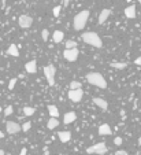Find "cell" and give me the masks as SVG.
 <instances>
[{"mask_svg":"<svg viewBox=\"0 0 141 155\" xmlns=\"http://www.w3.org/2000/svg\"><path fill=\"white\" fill-rule=\"evenodd\" d=\"M67 96H69V99H70L71 102L78 103V102H81V100H82L84 91L81 89V88H79V89H70V91H69V93H67Z\"/></svg>","mask_w":141,"mask_h":155,"instance_id":"7","label":"cell"},{"mask_svg":"<svg viewBox=\"0 0 141 155\" xmlns=\"http://www.w3.org/2000/svg\"><path fill=\"white\" fill-rule=\"evenodd\" d=\"M55 74H56V69L54 65H48V66L44 67V76H45L48 84H49L51 87L55 85Z\"/></svg>","mask_w":141,"mask_h":155,"instance_id":"5","label":"cell"},{"mask_svg":"<svg viewBox=\"0 0 141 155\" xmlns=\"http://www.w3.org/2000/svg\"><path fill=\"white\" fill-rule=\"evenodd\" d=\"M125 15H126V18H136V7L134 6H127V7L125 8Z\"/></svg>","mask_w":141,"mask_h":155,"instance_id":"16","label":"cell"},{"mask_svg":"<svg viewBox=\"0 0 141 155\" xmlns=\"http://www.w3.org/2000/svg\"><path fill=\"white\" fill-rule=\"evenodd\" d=\"M70 4V0H63V7H69Z\"/></svg>","mask_w":141,"mask_h":155,"instance_id":"33","label":"cell"},{"mask_svg":"<svg viewBox=\"0 0 141 155\" xmlns=\"http://www.w3.org/2000/svg\"><path fill=\"white\" fill-rule=\"evenodd\" d=\"M82 41L86 43L88 45H92L94 48H102L103 47V41L102 39L99 37L97 33L94 32H86L82 34Z\"/></svg>","mask_w":141,"mask_h":155,"instance_id":"2","label":"cell"},{"mask_svg":"<svg viewBox=\"0 0 141 155\" xmlns=\"http://www.w3.org/2000/svg\"><path fill=\"white\" fill-rule=\"evenodd\" d=\"M3 137H4V133H3L1 131H0V139H3Z\"/></svg>","mask_w":141,"mask_h":155,"instance_id":"35","label":"cell"},{"mask_svg":"<svg viewBox=\"0 0 141 155\" xmlns=\"http://www.w3.org/2000/svg\"><path fill=\"white\" fill-rule=\"evenodd\" d=\"M110 14H111V10H110V8H104V10H102L100 15H99V24H100V25L104 24V22L108 19Z\"/></svg>","mask_w":141,"mask_h":155,"instance_id":"11","label":"cell"},{"mask_svg":"<svg viewBox=\"0 0 141 155\" xmlns=\"http://www.w3.org/2000/svg\"><path fill=\"white\" fill-rule=\"evenodd\" d=\"M1 111H3V110H1V106H0V113H1Z\"/></svg>","mask_w":141,"mask_h":155,"instance_id":"38","label":"cell"},{"mask_svg":"<svg viewBox=\"0 0 141 155\" xmlns=\"http://www.w3.org/2000/svg\"><path fill=\"white\" fill-rule=\"evenodd\" d=\"M111 67L117 69V70H123V69L127 67V63H122V62H112V63H111Z\"/></svg>","mask_w":141,"mask_h":155,"instance_id":"21","label":"cell"},{"mask_svg":"<svg viewBox=\"0 0 141 155\" xmlns=\"http://www.w3.org/2000/svg\"><path fill=\"white\" fill-rule=\"evenodd\" d=\"M48 113L51 114V117H55V118L59 117V110H58L56 106H54V104H49V106H48Z\"/></svg>","mask_w":141,"mask_h":155,"instance_id":"20","label":"cell"},{"mask_svg":"<svg viewBox=\"0 0 141 155\" xmlns=\"http://www.w3.org/2000/svg\"><path fill=\"white\" fill-rule=\"evenodd\" d=\"M140 155H141V152H140Z\"/></svg>","mask_w":141,"mask_h":155,"instance_id":"40","label":"cell"},{"mask_svg":"<svg viewBox=\"0 0 141 155\" xmlns=\"http://www.w3.org/2000/svg\"><path fill=\"white\" fill-rule=\"evenodd\" d=\"M0 155H4V151H3V150H0Z\"/></svg>","mask_w":141,"mask_h":155,"instance_id":"36","label":"cell"},{"mask_svg":"<svg viewBox=\"0 0 141 155\" xmlns=\"http://www.w3.org/2000/svg\"><path fill=\"white\" fill-rule=\"evenodd\" d=\"M12 111H14V108H12V106H7V107L4 108V116H11Z\"/></svg>","mask_w":141,"mask_h":155,"instance_id":"26","label":"cell"},{"mask_svg":"<svg viewBox=\"0 0 141 155\" xmlns=\"http://www.w3.org/2000/svg\"><path fill=\"white\" fill-rule=\"evenodd\" d=\"M75 119H77V114L73 111H69L64 114V117H63V123H66V125H69V123L74 122Z\"/></svg>","mask_w":141,"mask_h":155,"instance_id":"10","label":"cell"},{"mask_svg":"<svg viewBox=\"0 0 141 155\" xmlns=\"http://www.w3.org/2000/svg\"><path fill=\"white\" fill-rule=\"evenodd\" d=\"M58 123H59L58 118H55V117H51V119H48V122H47V128L52 131V129H55V128L58 126Z\"/></svg>","mask_w":141,"mask_h":155,"instance_id":"19","label":"cell"},{"mask_svg":"<svg viewBox=\"0 0 141 155\" xmlns=\"http://www.w3.org/2000/svg\"><path fill=\"white\" fill-rule=\"evenodd\" d=\"M88 18H89V11H88V10H84V11L78 12V14L74 17V21H73V25H74L75 30H82L86 26Z\"/></svg>","mask_w":141,"mask_h":155,"instance_id":"3","label":"cell"},{"mask_svg":"<svg viewBox=\"0 0 141 155\" xmlns=\"http://www.w3.org/2000/svg\"><path fill=\"white\" fill-rule=\"evenodd\" d=\"M79 88H82L79 81H71L70 83V89H79Z\"/></svg>","mask_w":141,"mask_h":155,"instance_id":"23","label":"cell"},{"mask_svg":"<svg viewBox=\"0 0 141 155\" xmlns=\"http://www.w3.org/2000/svg\"><path fill=\"white\" fill-rule=\"evenodd\" d=\"M122 141H123V140H122V137H119V136L114 139V143L117 144V146H121V144H122Z\"/></svg>","mask_w":141,"mask_h":155,"instance_id":"30","label":"cell"},{"mask_svg":"<svg viewBox=\"0 0 141 155\" xmlns=\"http://www.w3.org/2000/svg\"><path fill=\"white\" fill-rule=\"evenodd\" d=\"M86 81L90 84V85H94V87H97V88H102V89H106L107 88V81L106 78L100 74V73H88L86 74Z\"/></svg>","mask_w":141,"mask_h":155,"instance_id":"1","label":"cell"},{"mask_svg":"<svg viewBox=\"0 0 141 155\" xmlns=\"http://www.w3.org/2000/svg\"><path fill=\"white\" fill-rule=\"evenodd\" d=\"M28 154V150H26V148H22V150H21V152H19V155H26Z\"/></svg>","mask_w":141,"mask_h":155,"instance_id":"32","label":"cell"},{"mask_svg":"<svg viewBox=\"0 0 141 155\" xmlns=\"http://www.w3.org/2000/svg\"><path fill=\"white\" fill-rule=\"evenodd\" d=\"M108 151V148H107L106 143H96L93 146H90V147L86 148V152L88 154H97V155H104L107 154Z\"/></svg>","mask_w":141,"mask_h":155,"instance_id":"4","label":"cell"},{"mask_svg":"<svg viewBox=\"0 0 141 155\" xmlns=\"http://www.w3.org/2000/svg\"><path fill=\"white\" fill-rule=\"evenodd\" d=\"M58 137L62 143H67V141H70V139H71V133L67 131H62L58 133Z\"/></svg>","mask_w":141,"mask_h":155,"instance_id":"13","label":"cell"},{"mask_svg":"<svg viewBox=\"0 0 141 155\" xmlns=\"http://www.w3.org/2000/svg\"><path fill=\"white\" fill-rule=\"evenodd\" d=\"M25 70L29 73V74H33V73L37 72V62L36 60H30L25 65Z\"/></svg>","mask_w":141,"mask_h":155,"instance_id":"12","label":"cell"},{"mask_svg":"<svg viewBox=\"0 0 141 155\" xmlns=\"http://www.w3.org/2000/svg\"><path fill=\"white\" fill-rule=\"evenodd\" d=\"M60 10H62V7H60V6H58V7H54V10H52V12H54V17H59V14H60Z\"/></svg>","mask_w":141,"mask_h":155,"instance_id":"28","label":"cell"},{"mask_svg":"<svg viewBox=\"0 0 141 155\" xmlns=\"http://www.w3.org/2000/svg\"><path fill=\"white\" fill-rule=\"evenodd\" d=\"M41 37H43L44 41H47L48 40V37H49V32H48L47 29H43V30H41Z\"/></svg>","mask_w":141,"mask_h":155,"instance_id":"25","label":"cell"},{"mask_svg":"<svg viewBox=\"0 0 141 155\" xmlns=\"http://www.w3.org/2000/svg\"><path fill=\"white\" fill-rule=\"evenodd\" d=\"M134 63H136V65H141V58H137V59L134 60Z\"/></svg>","mask_w":141,"mask_h":155,"instance_id":"34","label":"cell"},{"mask_svg":"<svg viewBox=\"0 0 141 155\" xmlns=\"http://www.w3.org/2000/svg\"><path fill=\"white\" fill-rule=\"evenodd\" d=\"M30 128H31V122H25L24 125H22V131H24V132H28Z\"/></svg>","mask_w":141,"mask_h":155,"instance_id":"29","label":"cell"},{"mask_svg":"<svg viewBox=\"0 0 141 155\" xmlns=\"http://www.w3.org/2000/svg\"><path fill=\"white\" fill-rule=\"evenodd\" d=\"M79 52H78V48H66L63 51V56L64 59L69 60V62H75L77 58H78Z\"/></svg>","mask_w":141,"mask_h":155,"instance_id":"6","label":"cell"},{"mask_svg":"<svg viewBox=\"0 0 141 155\" xmlns=\"http://www.w3.org/2000/svg\"><path fill=\"white\" fill-rule=\"evenodd\" d=\"M137 1H138V3H140V4H141V0H137Z\"/></svg>","mask_w":141,"mask_h":155,"instance_id":"39","label":"cell"},{"mask_svg":"<svg viewBox=\"0 0 141 155\" xmlns=\"http://www.w3.org/2000/svg\"><path fill=\"white\" fill-rule=\"evenodd\" d=\"M138 144L141 146V136H140V139H138Z\"/></svg>","mask_w":141,"mask_h":155,"instance_id":"37","label":"cell"},{"mask_svg":"<svg viewBox=\"0 0 141 155\" xmlns=\"http://www.w3.org/2000/svg\"><path fill=\"white\" fill-rule=\"evenodd\" d=\"M66 48H77V41H74V40H69V41H66Z\"/></svg>","mask_w":141,"mask_h":155,"instance_id":"24","label":"cell"},{"mask_svg":"<svg viewBox=\"0 0 141 155\" xmlns=\"http://www.w3.org/2000/svg\"><path fill=\"white\" fill-rule=\"evenodd\" d=\"M63 37H64V33H63L62 30H55L54 34H52V39H54L55 43H60V41L63 40Z\"/></svg>","mask_w":141,"mask_h":155,"instance_id":"18","label":"cell"},{"mask_svg":"<svg viewBox=\"0 0 141 155\" xmlns=\"http://www.w3.org/2000/svg\"><path fill=\"white\" fill-rule=\"evenodd\" d=\"M15 84H16V78H11V80H10V83H8V89L12 91L14 87H15Z\"/></svg>","mask_w":141,"mask_h":155,"instance_id":"27","label":"cell"},{"mask_svg":"<svg viewBox=\"0 0 141 155\" xmlns=\"http://www.w3.org/2000/svg\"><path fill=\"white\" fill-rule=\"evenodd\" d=\"M112 133V131H111L110 125H107V123H103V125H100L99 126V135H103V136H108Z\"/></svg>","mask_w":141,"mask_h":155,"instance_id":"14","label":"cell"},{"mask_svg":"<svg viewBox=\"0 0 141 155\" xmlns=\"http://www.w3.org/2000/svg\"><path fill=\"white\" fill-rule=\"evenodd\" d=\"M93 103L97 106V107H100L102 110H107L108 108V103H107V100L102 99V98H94L93 99Z\"/></svg>","mask_w":141,"mask_h":155,"instance_id":"15","label":"cell"},{"mask_svg":"<svg viewBox=\"0 0 141 155\" xmlns=\"http://www.w3.org/2000/svg\"><path fill=\"white\" fill-rule=\"evenodd\" d=\"M22 111H24V114H25V116L30 117V116H33V114H34L36 108H34V107H30V106H25Z\"/></svg>","mask_w":141,"mask_h":155,"instance_id":"22","label":"cell"},{"mask_svg":"<svg viewBox=\"0 0 141 155\" xmlns=\"http://www.w3.org/2000/svg\"><path fill=\"white\" fill-rule=\"evenodd\" d=\"M7 54L14 56V58H16V56H19V50H18V47H16L15 44H11V45L7 48Z\"/></svg>","mask_w":141,"mask_h":155,"instance_id":"17","label":"cell"},{"mask_svg":"<svg viewBox=\"0 0 141 155\" xmlns=\"http://www.w3.org/2000/svg\"><path fill=\"white\" fill-rule=\"evenodd\" d=\"M115 155H129L126 151H123V150H119V151H117L115 152Z\"/></svg>","mask_w":141,"mask_h":155,"instance_id":"31","label":"cell"},{"mask_svg":"<svg viewBox=\"0 0 141 155\" xmlns=\"http://www.w3.org/2000/svg\"><path fill=\"white\" fill-rule=\"evenodd\" d=\"M6 129H7V133H10V135H16V133H19L22 131V126L18 122L8 121L7 125H6Z\"/></svg>","mask_w":141,"mask_h":155,"instance_id":"8","label":"cell"},{"mask_svg":"<svg viewBox=\"0 0 141 155\" xmlns=\"http://www.w3.org/2000/svg\"><path fill=\"white\" fill-rule=\"evenodd\" d=\"M18 24L22 29H29L33 25V18L29 15H21L18 18Z\"/></svg>","mask_w":141,"mask_h":155,"instance_id":"9","label":"cell"}]
</instances>
